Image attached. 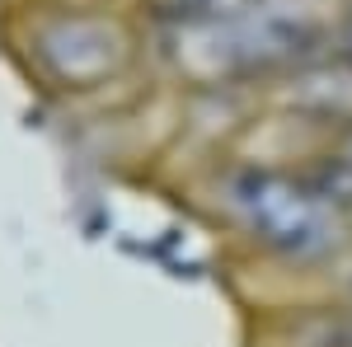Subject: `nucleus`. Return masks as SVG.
I'll return each instance as SVG.
<instances>
[{
  "mask_svg": "<svg viewBox=\"0 0 352 347\" xmlns=\"http://www.w3.org/2000/svg\"><path fill=\"white\" fill-rule=\"evenodd\" d=\"M258 347H352V300L315 291L310 300L268 305L258 320Z\"/></svg>",
  "mask_w": 352,
  "mask_h": 347,
  "instance_id": "3",
  "label": "nucleus"
},
{
  "mask_svg": "<svg viewBox=\"0 0 352 347\" xmlns=\"http://www.w3.org/2000/svg\"><path fill=\"white\" fill-rule=\"evenodd\" d=\"M197 197L226 240L277 272L320 282L352 254L348 212L310 169L226 155L197 174Z\"/></svg>",
  "mask_w": 352,
  "mask_h": 347,
  "instance_id": "2",
  "label": "nucleus"
},
{
  "mask_svg": "<svg viewBox=\"0 0 352 347\" xmlns=\"http://www.w3.org/2000/svg\"><path fill=\"white\" fill-rule=\"evenodd\" d=\"M136 14H146L151 24H160V19H174V14H188V10H197L202 0H127Z\"/></svg>",
  "mask_w": 352,
  "mask_h": 347,
  "instance_id": "4",
  "label": "nucleus"
},
{
  "mask_svg": "<svg viewBox=\"0 0 352 347\" xmlns=\"http://www.w3.org/2000/svg\"><path fill=\"white\" fill-rule=\"evenodd\" d=\"M0 43L28 89L66 108H118L155 80L151 19L127 0H14Z\"/></svg>",
  "mask_w": 352,
  "mask_h": 347,
  "instance_id": "1",
  "label": "nucleus"
}]
</instances>
